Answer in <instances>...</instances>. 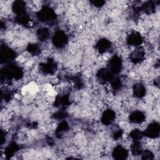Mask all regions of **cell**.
<instances>
[{"mask_svg": "<svg viewBox=\"0 0 160 160\" xmlns=\"http://www.w3.org/2000/svg\"><path fill=\"white\" fill-rule=\"evenodd\" d=\"M68 41L67 35L62 31H56L52 38V42L54 45L57 48L63 47Z\"/></svg>", "mask_w": 160, "mask_h": 160, "instance_id": "6da1fadb", "label": "cell"}, {"mask_svg": "<svg viewBox=\"0 0 160 160\" xmlns=\"http://www.w3.org/2000/svg\"><path fill=\"white\" fill-rule=\"evenodd\" d=\"M38 16L42 21H50L55 18V12L51 8L46 6L40 10Z\"/></svg>", "mask_w": 160, "mask_h": 160, "instance_id": "7a4b0ae2", "label": "cell"}, {"mask_svg": "<svg viewBox=\"0 0 160 160\" xmlns=\"http://www.w3.org/2000/svg\"><path fill=\"white\" fill-rule=\"evenodd\" d=\"M15 58V52L11 49L9 47L2 45L1 47L0 58L2 62H8Z\"/></svg>", "mask_w": 160, "mask_h": 160, "instance_id": "3957f363", "label": "cell"}, {"mask_svg": "<svg viewBox=\"0 0 160 160\" xmlns=\"http://www.w3.org/2000/svg\"><path fill=\"white\" fill-rule=\"evenodd\" d=\"M122 68V62L119 57L114 56L111 58L108 63V69L113 73L120 72Z\"/></svg>", "mask_w": 160, "mask_h": 160, "instance_id": "277c9868", "label": "cell"}, {"mask_svg": "<svg viewBox=\"0 0 160 160\" xmlns=\"http://www.w3.org/2000/svg\"><path fill=\"white\" fill-rule=\"evenodd\" d=\"M160 131V126L158 122H152L150 124L144 132V135L151 138H154L159 136Z\"/></svg>", "mask_w": 160, "mask_h": 160, "instance_id": "5b68a950", "label": "cell"}, {"mask_svg": "<svg viewBox=\"0 0 160 160\" xmlns=\"http://www.w3.org/2000/svg\"><path fill=\"white\" fill-rule=\"evenodd\" d=\"M142 39L139 32H134L130 34L127 38V43L131 46H138L142 43Z\"/></svg>", "mask_w": 160, "mask_h": 160, "instance_id": "8992f818", "label": "cell"}, {"mask_svg": "<svg viewBox=\"0 0 160 160\" xmlns=\"http://www.w3.org/2000/svg\"><path fill=\"white\" fill-rule=\"evenodd\" d=\"M145 56V52L142 48H137L131 54L130 59L134 62L138 63L142 61Z\"/></svg>", "mask_w": 160, "mask_h": 160, "instance_id": "52a82bcc", "label": "cell"}, {"mask_svg": "<svg viewBox=\"0 0 160 160\" xmlns=\"http://www.w3.org/2000/svg\"><path fill=\"white\" fill-rule=\"evenodd\" d=\"M113 73L108 68H102L100 69L98 74L97 76L98 79L102 81H111L113 77Z\"/></svg>", "mask_w": 160, "mask_h": 160, "instance_id": "ba28073f", "label": "cell"}, {"mask_svg": "<svg viewBox=\"0 0 160 160\" xmlns=\"http://www.w3.org/2000/svg\"><path fill=\"white\" fill-rule=\"evenodd\" d=\"M112 156L118 160H123L128 157L127 150L121 146H116L112 152Z\"/></svg>", "mask_w": 160, "mask_h": 160, "instance_id": "9c48e42d", "label": "cell"}, {"mask_svg": "<svg viewBox=\"0 0 160 160\" xmlns=\"http://www.w3.org/2000/svg\"><path fill=\"white\" fill-rule=\"evenodd\" d=\"M115 118V112L111 109L105 111L101 116V122L105 125L111 124Z\"/></svg>", "mask_w": 160, "mask_h": 160, "instance_id": "30bf717a", "label": "cell"}, {"mask_svg": "<svg viewBox=\"0 0 160 160\" xmlns=\"http://www.w3.org/2000/svg\"><path fill=\"white\" fill-rule=\"evenodd\" d=\"M111 46V42L106 39H101L97 42L96 48L100 53H104L108 51Z\"/></svg>", "mask_w": 160, "mask_h": 160, "instance_id": "8fae6325", "label": "cell"}, {"mask_svg": "<svg viewBox=\"0 0 160 160\" xmlns=\"http://www.w3.org/2000/svg\"><path fill=\"white\" fill-rule=\"evenodd\" d=\"M12 10L17 15H20L26 12V4L22 1H16L12 4Z\"/></svg>", "mask_w": 160, "mask_h": 160, "instance_id": "7c38bea8", "label": "cell"}, {"mask_svg": "<svg viewBox=\"0 0 160 160\" xmlns=\"http://www.w3.org/2000/svg\"><path fill=\"white\" fill-rule=\"evenodd\" d=\"M41 69L45 73L52 74L56 69V64L53 60L49 59L47 62L42 64Z\"/></svg>", "mask_w": 160, "mask_h": 160, "instance_id": "4fadbf2b", "label": "cell"}, {"mask_svg": "<svg viewBox=\"0 0 160 160\" xmlns=\"http://www.w3.org/2000/svg\"><path fill=\"white\" fill-rule=\"evenodd\" d=\"M145 119L144 114L139 111H134L129 116V120L134 123H141Z\"/></svg>", "mask_w": 160, "mask_h": 160, "instance_id": "5bb4252c", "label": "cell"}, {"mask_svg": "<svg viewBox=\"0 0 160 160\" xmlns=\"http://www.w3.org/2000/svg\"><path fill=\"white\" fill-rule=\"evenodd\" d=\"M133 93L138 98H142L146 94V89L142 84L140 83L136 84L133 87Z\"/></svg>", "mask_w": 160, "mask_h": 160, "instance_id": "9a60e30c", "label": "cell"}, {"mask_svg": "<svg viewBox=\"0 0 160 160\" xmlns=\"http://www.w3.org/2000/svg\"><path fill=\"white\" fill-rule=\"evenodd\" d=\"M19 147L15 142H11L6 148L4 153L7 158H11L12 156L18 151Z\"/></svg>", "mask_w": 160, "mask_h": 160, "instance_id": "2e32d148", "label": "cell"}, {"mask_svg": "<svg viewBox=\"0 0 160 160\" xmlns=\"http://www.w3.org/2000/svg\"><path fill=\"white\" fill-rule=\"evenodd\" d=\"M37 36L40 41H45L49 37V31L45 28L39 29L37 32Z\"/></svg>", "mask_w": 160, "mask_h": 160, "instance_id": "e0dca14e", "label": "cell"}, {"mask_svg": "<svg viewBox=\"0 0 160 160\" xmlns=\"http://www.w3.org/2000/svg\"><path fill=\"white\" fill-rule=\"evenodd\" d=\"M131 151L134 156H138L141 154L142 152V148L141 143L138 141H135L131 146Z\"/></svg>", "mask_w": 160, "mask_h": 160, "instance_id": "ac0fdd59", "label": "cell"}, {"mask_svg": "<svg viewBox=\"0 0 160 160\" xmlns=\"http://www.w3.org/2000/svg\"><path fill=\"white\" fill-rule=\"evenodd\" d=\"M16 20L18 23H19L21 24L26 25L29 22V18L28 15L27 14V13L26 12L24 14L17 15L16 18Z\"/></svg>", "mask_w": 160, "mask_h": 160, "instance_id": "d6986e66", "label": "cell"}, {"mask_svg": "<svg viewBox=\"0 0 160 160\" xmlns=\"http://www.w3.org/2000/svg\"><path fill=\"white\" fill-rule=\"evenodd\" d=\"M70 103L69 97L67 95H64L63 96L57 97L56 99V104L58 106H68Z\"/></svg>", "mask_w": 160, "mask_h": 160, "instance_id": "ffe728a7", "label": "cell"}, {"mask_svg": "<svg viewBox=\"0 0 160 160\" xmlns=\"http://www.w3.org/2000/svg\"><path fill=\"white\" fill-rule=\"evenodd\" d=\"M27 50L32 55H38L40 53V48L36 44H30L28 46Z\"/></svg>", "mask_w": 160, "mask_h": 160, "instance_id": "44dd1931", "label": "cell"}, {"mask_svg": "<svg viewBox=\"0 0 160 160\" xmlns=\"http://www.w3.org/2000/svg\"><path fill=\"white\" fill-rule=\"evenodd\" d=\"M141 9L146 13H151L154 11L155 9V6L152 2H147L142 6Z\"/></svg>", "mask_w": 160, "mask_h": 160, "instance_id": "7402d4cb", "label": "cell"}, {"mask_svg": "<svg viewBox=\"0 0 160 160\" xmlns=\"http://www.w3.org/2000/svg\"><path fill=\"white\" fill-rule=\"evenodd\" d=\"M143 135V133L139 129H134L129 134L130 137L134 141L139 140L142 138Z\"/></svg>", "mask_w": 160, "mask_h": 160, "instance_id": "603a6c76", "label": "cell"}, {"mask_svg": "<svg viewBox=\"0 0 160 160\" xmlns=\"http://www.w3.org/2000/svg\"><path fill=\"white\" fill-rule=\"evenodd\" d=\"M111 86L112 89L116 91L119 90L122 86V83L120 79L118 78H113L112 79L111 81Z\"/></svg>", "mask_w": 160, "mask_h": 160, "instance_id": "cb8c5ba5", "label": "cell"}, {"mask_svg": "<svg viewBox=\"0 0 160 160\" xmlns=\"http://www.w3.org/2000/svg\"><path fill=\"white\" fill-rule=\"evenodd\" d=\"M68 129V124L66 121H62L59 124L56 129V132L58 134H61L62 132H64L65 131H66Z\"/></svg>", "mask_w": 160, "mask_h": 160, "instance_id": "d4e9b609", "label": "cell"}, {"mask_svg": "<svg viewBox=\"0 0 160 160\" xmlns=\"http://www.w3.org/2000/svg\"><path fill=\"white\" fill-rule=\"evenodd\" d=\"M142 159H152L154 158L153 154L151 151L149 150H146L144 152H142Z\"/></svg>", "mask_w": 160, "mask_h": 160, "instance_id": "484cf974", "label": "cell"}, {"mask_svg": "<svg viewBox=\"0 0 160 160\" xmlns=\"http://www.w3.org/2000/svg\"><path fill=\"white\" fill-rule=\"evenodd\" d=\"M66 116V113L64 111H58L54 114V118L57 119H62L65 118Z\"/></svg>", "mask_w": 160, "mask_h": 160, "instance_id": "4316f807", "label": "cell"}, {"mask_svg": "<svg viewBox=\"0 0 160 160\" xmlns=\"http://www.w3.org/2000/svg\"><path fill=\"white\" fill-rule=\"evenodd\" d=\"M91 2L95 6H97V7H100V6H102L104 3V1H98V0H96V1H91Z\"/></svg>", "mask_w": 160, "mask_h": 160, "instance_id": "83f0119b", "label": "cell"}, {"mask_svg": "<svg viewBox=\"0 0 160 160\" xmlns=\"http://www.w3.org/2000/svg\"><path fill=\"white\" fill-rule=\"evenodd\" d=\"M121 136H122V131L121 130H119L114 134V138L117 139H119V138H121Z\"/></svg>", "mask_w": 160, "mask_h": 160, "instance_id": "f1b7e54d", "label": "cell"}]
</instances>
